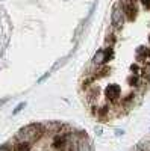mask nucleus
<instances>
[{
	"mask_svg": "<svg viewBox=\"0 0 150 151\" xmlns=\"http://www.w3.org/2000/svg\"><path fill=\"white\" fill-rule=\"evenodd\" d=\"M43 133H44V127H43V125L33 122V124H29V125H26V127H23L18 132L17 139L18 141H26V142H30L32 144L36 139H40V136Z\"/></svg>",
	"mask_w": 150,
	"mask_h": 151,
	"instance_id": "obj_1",
	"label": "nucleus"
},
{
	"mask_svg": "<svg viewBox=\"0 0 150 151\" xmlns=\"http://www.w3.org/2000/svg\"><path fill=\"white\" fill-rule=\"evenodd\" d=\"M105 97L109 103H120L121 101V88L117 83H111L105 88Z\"/></svg>",
	"mask_w": 150,
	"mask_h": 151,
	"instance_id": "obj_2",
	"label": "nucleus"
},
{
	"mask_svg": "<svg viewBox=\"0 0 150 151\" xmlns=\"http://www.w3.org/2000/svg\"><path fill=\"white\" fill-rule=\"evenodd\" d=\"M111 23H112V26L120 29L123 27V24H124V12L121 9V5L117 3L114 8H112V14H111Z\"/></svg>",
	"mask_w": 150,
	"mask_h": 151,
	"instance_id": "obj_3",
	"label": "nucleus"
},
{
	"mask_svg": "<svg viewBox=\"0 0 150 151\" xmlns=\"http://www.w3.org/2000/svg\"><path fill=\"white\" fill-rule=\"evenodd\" d=\"M135 58H136V60L144 62V64L150 62V48L138 47V48H136V52H135Z\"/></svg>",
	"mask_w": 150,
	"mask_h": 151,
	"instance_id": "obj_4",
	"label": "nucleus"
},
{
	"mask_svg": "<svg viewBox=\"0 0 150 151\" xmlns=\"http://www.w3.org/2000/svg\"><path fill=\"white\" fill-rule=\"evenodd\" d=\"M93 65L97 67V68L106 65V62H105V50H97V53L93 58Z\"/></svg>",
	"mask_w": 150,
	"mask_h": 151,
	"instance_id": "obj_5",
	"label": "nucleus"
},
{
	"mask_svg": "<svg viewBox=\"0 0 150 151\" xmlns=\"http://www.w3.org/2000/svg\"><path fill=\"white\" fill-rule=\"evenodd\" d=\"M32 148V144L30 142H26V141H18L14 151H30Z\"/></svg>",
	"mask_w": 150,
	"mask_h": 151,
	"instance_id": "obj_6",
	"label": "nucleus"
},
{
	"mask_svg": "<svg viewBox=\"0 0 150 151\" xmlns=\"http://www.w3.org/2000/svg\"><path fill=\"white\" fill-rule=\"evenodd\" d=\"M115 41H117V38H115L114 33H108L106 38H105V44H106V47H114Z\"/></svg>",
	"mask_w": 150,
	"mask_h": 151,
	"instance_id": "obj_7",
	"label": "nucleus"
},
{
	"mask_svg": "<svg viewBox=\"0 0 150 151\" xmlns=\"http://www.w3.org/2000/svg\"><path fill=\"white\" fill-rule=\"evenodd\" d=\"M112 59H114V47H106L105 48V62L108 64Z\"/></svg>",
	"mask_w": 150,
	"mask_h": 151,
	"instance_id": "obj_8",
	"label": "nucleus"
},
{
	"mask_svg": "<svg viewBox=\"0 0 150 151\" xmlns=\"http://www.w3.org/2000/svg\"><path fill=\"white\" fill-rule=\"evenodd\" d=\"M24 106H26V103H24V101H23V103H20V104H18V106L14 109V112H12V113H14V115H17L18 112H21V109H23Z\"/></svg>",
	"mask_w": 150,
	"mask_h": 151,
	"instance_id": "obj_9",
	"label": "nucleus"
},
{
	"mask_svg": "<svg viewBox=\"0 0 150 151\" xmlns=\"http://www.w3.org/2000/svg\"><path fill=\"white\" fill-rule=\"evenodd\" d=\"M140 2L143 3V6H144L146 9H150V0H140Z\"/></svg>",
	"mask_w": 150,
	"mask_h": 151,
	"instance_id": "obj_10",
	"label": "nucleus"
},
{
	"mask_svg": "<svg viewBox=\"0 0 150 151\" xmlns=\"http://www.w3.org/2000/svg\"><path fill=\"white\" fill-rule=\"evenodd\" d=\"M49 74H50V73H46V74H44V76H43V77H41V79H40V80H38V82H43V80H46V79H47V77H49Z\"/></svg>",
	"mask_w": 150,
	"mask_h": 151,
	"instance_id": "obj_11",
	"label": "nucleus"
},
{
	"mask_svg": "<svg viewBox=\"0 0 150 151\" xmlns=\"http://www.w3.org/2000/svg\"><path fill=\"white\" fill-rule=\"evenodd\" d=\"M0 151H9L8 147H0Z\"/></svg>",
	"mask_w": 150,
	"mask_h": 151,
	"instance_id": "obj_12",
	"label": "nucleus"
},
{
	"mask_svg": "<svg viewBox=\"0 0 150 151\" xmlns=\"http://www.w3.org/2000/svg\"><path fill=\"white\" fill-rule=\"evenodd\" d=\"M123 133H124L123 130H117V136H120V134H123Z\"/></svg>",
	"mask_w": 150,
	"mask_h": 151,
	"instance_id": "obj_13",
	"label": "nucleus"
},
{
	"mask_svg": "<svg viewBox=\"0 0 150 151\" xmlns=\"http://www.w3.org/2000/svg\"><path fill=\"white\" fill-rule=\"evenodd\" d=\"M61 151H64V150H61Z\"/></svg>",
	"mask_w": 150,
	"mask_h": 151,
	"instance_id": "obj_14",
	"label": "nucleus"
}]
</instances>
